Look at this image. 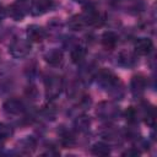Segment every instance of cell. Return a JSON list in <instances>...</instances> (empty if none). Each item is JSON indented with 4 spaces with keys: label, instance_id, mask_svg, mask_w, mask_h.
I'll return each mask as SVG.
<instances>
[{
    "label": "cell",
    "instance_id": "10",
    "mask_svg": "<svg viewBox=\"0 0 157 157\" xmlns=\"http://www.w3.org/2000/svg\"><path fill=\"white\" fill-rule=\"evenodd\" d=\"M50 5H52L50 0H37L32 4L31 11L33 15H40V13L48 11L50 9Z\"/></svg>",
    "mask_w": 157,
    "mask_h": 157
},
{
    "label": "cell",
    "instance_id": "3",
    "mask_svg": "<svg viewBox=\"0 0 157 157\" xmlns=\"http://www.w3.org/2000/svg\"><path fill=\"white\" fill-rule=\"evenodd\" d=\"M97 82L102 87H104V88H112V87H115L117 86V83L119 82V80L108 69H101L98 71V74H97Z\"/></svg>",
    "mask_w": 157,
    "mask_h": 157
},
{
    "label": "cell",
    "instance_id": "16",
    "mask_svg": "<svg viewBox=\"0 0 157 157\" xmlns=\"http://www.w3.org/2000/svg\"><path fill=\"white\" fill-rule=\"evenodd\" d=\"M90 124H91V120H90V117L87 115L77 117V119L75 120V126L78 131H86L90 128Z\"/></svg>",
    "mask_w": 157,
    "mask_h": 157
},
{
    "label": "cell",
    "instance_id": "1",
    "mask_svg": "<svg viewBox=\"0 0 157 157\" xmlns=\"http://www.w3.org/2000/svg\"><path fill=\"white\" fill-rule=\"evenodd\" d=\"M9 52L13 58H25L31 52V43L26 39H16L10 44Z\"/></svg>",
    "mask_w": 157,
    "mask_h": 157
},
{
    "label": "cell",
    "instance_id": "23",
    "mask_svg": "<svg viewBox=\"0 0 157 157\" xmlns=\"http://www.w3.org/2000/svg\"><path fill=\"white\" fill-rule=\"evenodd\" d=\"M75 1H77V2H85L86 0H75Z\"/></svg>",
    "mask_w": 157,
    "mask_h": 157
},
{
    "label": "cell",
    "instance_id": "9",
    "mask_svg": "<svg viewBox=\"0 0 157 157\" xmlns=\"http://www.w3.org/2000/svg\"><path fill=\"white\" fill-rule=\"evenodd\" d=\"M44 59H45V61H47L49 65L56 66V65L61 64V61H63V53H61V50H59V49H52V50H49V52L45 54Z\"/></svg>",
    "mask_w": 157,
    "mask_h": 157
},
{
    "label": "cell",
    "instance_id": "7",
    "mask_svg": "<svg viewBox=\"0 0 157 157\" xmlns=\"http://www.w3.org/2000/svg\"><path fill=\"white\" fill-rule=\"evenodd\" d=\"M4 110L7 113V114H12V115H17L20 113H22L25 110V107H23V103L18 99H9L4 103Z\"/></svg>",
    "mask_w": 157,
    "mask_h": 157
},
{
    "label": "cell",
    "instance_id": "6",
    "mask_svg": "<svg viewBox=\"0 0 157 157\" xmlns=\"http://www.w3.org/2000/svg\"><path fill=\"white\" fill-rule=\"evenodd\" d=\"M27 37H28L29 42L39 43L45 38V31L37 25H32L27 28Z\"/></svg>",
    "mask_w": 157,
    "mask_h": 157
},
{
    "label": "cell",
    "instance_id": "4",
    "mask_svg": "<svg viewBox=\"0 0 157 157\" xmlns=\"http://www.w3.org/2000/svg\"><path fill=\"white\" fill-rule=\"evenodd\" d=\"M134 49L139 55H148L153 49V43L150 38H139L134 44Z\"/></svg>",
    "mask_w": 157,
    "mask_h": 157
},
{
    "label": "cell",
    "instance_id": "24",
    "mask_svg": "<svg viewBox=\"0 0 157 157\" xmlns=\"http://www.w3.org/2000/svg\"><path fill=\"white\" fill-rule=\"evenodd\" d=\"M1 151H2V145L0 144V152H1Z\"/></svg>",
    "mask_w": 157,
    "mask_h": 157
},
{
    "label": "cell",
    "instance_id": "14",
    "mask_svg": "<svg viewBox=\"0 0 157 157\" xmlns=\"http://www.w3.org/2000/svg\"><path fill=\"white\" fill-rule=\"evenodd\" d=\"M92 153L96 155V156H108L110 153V148L107 144L104 142H96L92 148H91Z\"/></svg>",
    "mask_w": 157,
    "mask_h": 157
},
{
    "label": "cell",
    "instance_id": "11",
    "mask_svg": "<svg viewBox=\"0 0 157 157\" xmlns=\"http://www.w3.org/2000/svg\"><path fill=\"white\" fill-rule=\"evenodd\" d=\"M102 44L104 48L107 49H113L115 45H117V42H118V37L114 32L112 31H108V32H104L102 34Z\"/></svg>",
    "mask_w": 157,
    "mask_h": 157
},
{
    "label": "cell",
    "instance_id": "22",
    "mask_svg": "<svg viewBox=\"0 0 157 157\" xmlns=\"http://www.w3.org/2000/svg\"><path fill=\"white\" fill-rule=\"evenodd\" d=\"M5 16H6V10L2 5H0V20H2Z\"/></svg>",
    "mask_w": 157,
    "mask_h": 157
},
{
    "label": "cell",
    "instance_id": "8",
    "mask_svg": "<svg viewBox=\"0 0 157 157\" xmlns=\"http://www.w3.org/2000/svg\"><path fill=\"white\" fill-rule=\"evenodd\" d=\"M146 83H147V81H146L145 76H142V75H135V76H132L131 82H130L131 91L135 94H140V93H142L145 91Z\"/></svg>",
    "mask_w": 157,
    "mask_h": 157
},
{
    "label": "cell",
    "instance_id": "12",
    "mask_svg": "<svg viewBox=\"0 0 157 157\" xmlns=\"http://www.w3.org/2000/svg\"><path fill=\"white\" fill-rule=\"evenodd\" d=\"M118 61L121 66H125V67H131L136 64V58L132 53L130 52H121L118 56Z\"/></svg>",
    "mask_w": 157,
    "mask_h": 157
},
{
    "label": "cell",
    "instance_id": "20",
    "mask_svg": "<svg viewBox=\"0 0 157 157\" xmlns=\"http://www.w3.org/2000/svg\"><path fill=\"white\" fill-rule=\"evenodd\" d=\"M140 155H141V152L137 148H134V147H131V148H129V150H126L121 153V156H124V157H137Z\"/></svg>",
    "mask_w": 157,
    "mask_h": 157
},
{
    "label": "cell",
    "instance_id": "19",
    "mask_svg": "<svg viewBox=\"0 0 157 157\" xmlns=\"http://www.w3.org/2000/svg\"><path fill=\"white\" fill-rule=\"evenodd\" d=\"M155 120H156V118H155V110H153V108H146L145 109V123L147 125L153 126L155 125Z\"/></svg>",
    "mask_w": 157,
    "mask_h": 157
},
{
    "label": "cell",
    "instance_id": "13",
    "mask_svg": "<svg viewBox=\"0 0 157 157\" xmlns=\"http://www.w3.org/2000/svg\"><path fill=\"white\" fill-rule=\"evenodd\" d=\"M7 12H9V16H10L12 20H15V21H21V20L23 18V16H25V9H23V6L20 5V4H13V5H11V6L9 7Z\"/></svg>",
    "mask_w": 157,
    "mask_h": 157
},
{
    "label": "cell",
    "instance_id": "5",
    "mask_svg": "<svg viewBox=\"0 0 157 157\" xmlns=\"http://www.w3.org/2000/svg\"><path fill=\"white\" fill-rule=\"evenodd\" d=\"M88 23V20L86 18V16L82 13V15H74L69 22H67V27L72 31H82Z\"/></svg>",
    "mask_w": 157,
    "mask_h": 157
},
{
    "label": "cell",
    "instance_id": "15",
    "mask_svg": "<svg viewBox=\"0 0 157 157\" xmlns=\"http://www.w3.org/2000/svg\"><path fill=\"white\" fill-rule=\"evenodd\" d=\"M85 56H86V49L83 47L77 45L71 50V60L75 64H80L85 59Z\"/></svg>",
    "mask_w": 157,
    "mask_h": 157
},
{
    "label": "cell",
    "instance_id": "21",
    "mask_svg": "<svg viewBox=\"0 0 157 157\" xmlns=\"http://www.w3.org/2000/svg\"><path fill=\"white\" fill-rule=\"evenodd\" d=\"M126 119L130 121V123H134L136 120V112L132 107H129L128 110H126Z\"/></svg>",
    "mask_w": 157,
    "mask_h": 157
},
{
    "label": "cell",
    "instance_id": "17",
    "mask_svg": "<svg viewBox=\"0 0 157 157\" xmlns=\"http://www.w3.org/2000/svg\"><path fill=\"white\" fill-rule=\"evenodd\" d=\"M104 105H105V108H99L98 110H97V113H99L102 117H104V118H107V117H113V115H115V113H117V108L113 105V104H110V103H103Z\"/></svg>",
    "mask_w": 157,
    "mask_h": 157
},
{
    "label": "cell",
    "instance_id": "18",
    "mask_svg": "<svg viewBox=\"0 0 157 157\" xmlns=\"http://www.w3.org/2000/svg\"><path fill=\"white\" fill-rule=\"evenodd\" d=\"M13 134V130L7 124H0V140H6Z\"/></svg>",
    "mask_w": 157,
    "mask_h": 157
},
{
    "label": "cell",
    "instance_id": "2",
    "mask_svg": "<svg viewBox=\"0 0 157 157\" xmlns=\"http://www.w3.org/2000/svg\"><path fill=\"white\" fill-rule=\"evenodd\" d=\"M63 90V78L60 76H52L45 81V96L50 99L56 98Z\"/></svg>",
    "mask_w": 157,
    "mask_h": 157
}]
</instances>
